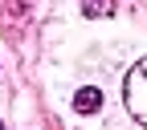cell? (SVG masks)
I'll use <instances>...</instances> for the list:
<instances>
[{
    "label": "cell",
    "mask_w": 147,
    "mask_h": 130,
    "mask_svg": "<svg viewBox=\"0 0 147 130\" xmlns=\"http://www.w3.org/2000/svg\"><path fill=\"white\" fill-rule=\"evenodd\" d=\"M0 130H4V122H0Z\"/></svg>",
    "instance_id": "4"
},
{
    "label": "cell",
    "mask_w": 147,
    "mask_h": 130,
    "mask_svg": "<svg viewBox=\"0 0 147 130\" xmlns=\"http://www.w3.org/2000/svg\"><path fill=\"white\" fill-rule=\"evenodd\" d=\"M82 12L86 16H110L115 12V0H82Z\"/></svg>",
    "instance_id": "3"
},
{
    "label": "cell",
    "mask_w": 147,
    "mask_h": 130,
    "mask_svg": "<svg viewBox=\"0 0 147 130\" xmlns=\"http://www.w3.org/2000/svg\"><path fill=\"white\" fill-rule=\"evenodd\" d=\"M102 106V94L94 85H86V89H78V98H74V110H78V114H94V110Z\"/></svg>",
    "instance_id": "2"
},
{
    "label": "cell",
    "mask_w": 147,
    "mask_h": 130,
    "mask_svg": "<svg viewBox=\"0 0 147 130\" xmlns=\"http://www.w3.org/2000/svg\"><path fill=\"white\" fill-rule=\"evenodd\" d=\"M123 89H127V110L147 126V57L127 73V85H123Z\"/></svg>",
    "instance_id": "1"
}]
</instances>
